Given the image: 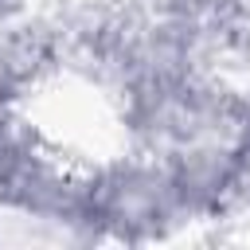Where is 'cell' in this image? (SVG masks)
<instances>
[{
    "label": "cell",
    "instance_id": "cell-1",
    "mask_svg": "<svg viewBox=\"0 0 250 250\" xmlns=\"http://www.w3.org/2000/svg\"><path fill=\"white\" fill-rule=\"evenodd\" d=\"M86 188L94 227L105 242H168L195 227L176 191L172 168L152 152L125 148L121 156L86 164Z\"/></svg>",
    "mask_w": 250,
    "mask_h": 250
},
{
    "label": "cell",
    "instance_id": "cell-2",
    "mask_svg": "<svg viewBox=\"0 0 250 250\" xmlns=\"http://www.w3.org/2000/svg\"><path fill=\"white\" fill-rule=\"evenodd\" d=\"M156 12H172V16H195V20H215L227 23L230 16H238L250 0H141Z\"/></svg>",
    "mask_w": 250,
    "mask_h": 250
},
{
    "label": "cell",
    "instance_id": "cell-3",
    "mask_svg": "<svg viewBox=\"0 0 250 250\" xmlns=\"http://www.w3.org/2000/svg\"><path fill=\"white\" fill-rule=\"evenodd\" d=\"M31 4L27 0H0V23H8V20H16V16H23Z\"/></svg>",
    "mask_w": 250,
    "mask_h": 250
}]
</instances>
